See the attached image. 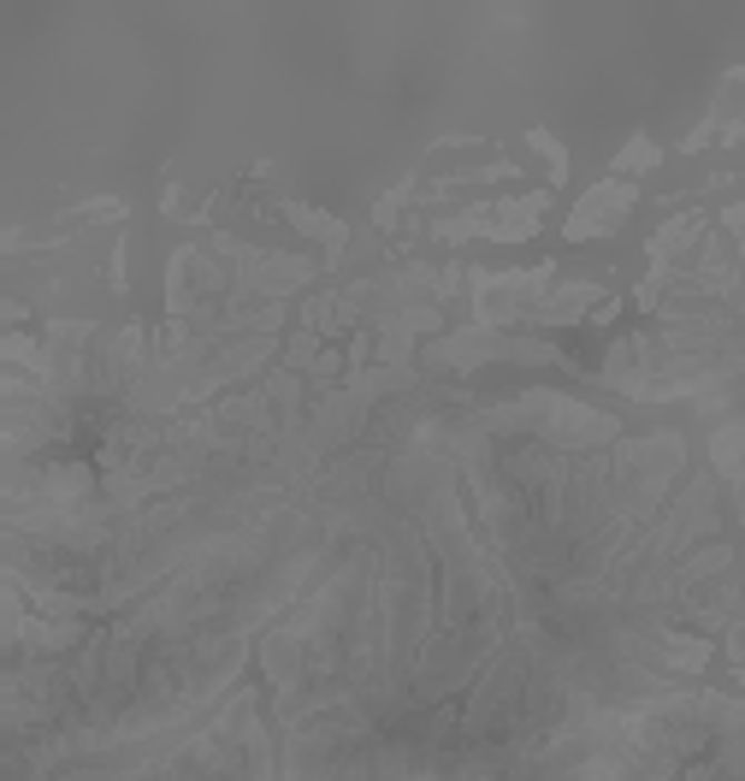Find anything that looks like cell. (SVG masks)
<instances>
[{"mask_svg": "<svg viewBox=\"0 0 745 781\" xmlns=\"http://www.w3.org/2000/svg\"><path fill=\"white\" fill-rule=\"evenodd\" d=\"M633 208V190H616V184H604L598 196H586L580 201V214L568 219V237H592V231H609L616 226V214Z\"/></svg>", "mask_w": 745, "mask_h": 781, "instance_id": "1", "label": "cell"}]
</instances>
